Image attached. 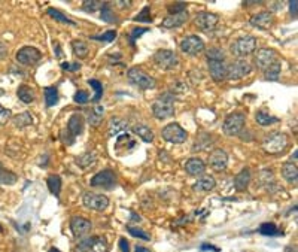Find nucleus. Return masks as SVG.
Returning <instances> with one entry per match:
<instances>
[{
    "instance_id": "nucleus-1",
    "label": "nucleus",
    "mask_w": 298,
    "mask_h": 252,
    "mask_svg": "<svg viewBox=\"0 0 298 252\" xmlns=\"http://www.w3.org/2000/svg\"><path fill=\"white\" fill-rule=\"evenodd\" d=\"M152 112L154 116L158 119H166L173 116L175 114V94L167 91L162 96H159L152 103Z\"/></svg>"
},
{
    "instance_id": "nucleus-2",
    "label": "nucleus",
    "mask_w": 298,
    "mask_h": 252,
    "mask_svg": "<svg viewBox=\"0 0 298 252\" xmlns=\"http://www.w3.org/2000/svg\"><path fill=\"white\" fill-rule=\"evenodd\" d=\"M289 145V137L285 133H273L264 139L262 149L267 154H282Z\"/></svg>"
},
{
    "instance_id": "nucleus-3",
    "label": "nucleus",
    "mask_w": 298,
    "mask_h": 252,
    "mask_svg": "<svg viewBox=\"0 0 298 252\" xmlns=\"http://www.w3.org/2000/svg\"><path fill=\"white\" fill-rule=\"evenodd\" d=\"M245 125H246V116L241 112H234L225 118V121L222 124V132L230 137L238 136V135H241L243 130H245Z\"/></svg>"
},
{
    "instance_id": "nucleus-4",
    "label": "nucleus",
    "mask_w": 298,
    "mask_h": 252,
    "mask_svg": "<svg viewBox=\"0 0 298 252\" xmlns=\"http://www.w3.org/2000/svg\"><path fill=\"white\" fill-rule=\"evenodd\" d=\"M231 54L234 57H246V56H251L255 49H257V38L254 36H241L238 39H236L231 46Z\"/></svg>"
},
{
    "instance_id": "nucleus-5",
    "label": "nucleus",
    "mask_w": 298,
    "mask_h": 252,
    "mask_svg": "<svg viewBox=\"0 0 298 252\" xmlns=\"http://www.w3.org/2000/svg\"><path fill=\"white\" fill-rule=\"evenodd\" d=\"M127 77H128V81L133 85H136L140 90H152V88H155V79L151 77V75L145 73L139 67H131L128 70V73H127Z\"/></svg>"
},
{
    "instance_id": "nucleus-6",
    "label": "nucleus",
    "mask_w": 298,
    "mask_h": 252,
    "mask_svg": "<svg viewBox=\"0 0 298 252\" xmlns=\"http://www.w3.org/2000/svg\"><path fill=\"white\" fill-rule=\"evenodd\" d=\"M154 61L161 70H166V72L176 69L179 64V58L176 53L170 51V49H158L154 54Z\"/></svg>"
},
{
    "instance_id": "nucleus-7",
    "label": "nucleus",
    "mask_w": 298,
    "mask_h": 252,
    "mask_svg": "<svg viewBox=\"0 0 298 252\" xmlns=\"http://www.w3.org/2000/svg\"><path fill=\"white\" fill-rule=\"evenodd\" d=\"M161 136H162V139L170 142V143L179 145V143H183L186 140L188 133L180 127L178 122H172V124H167L166 127L162 129Z\"/></svg>"
},
{
    "instance_id": "nucleus-8",
    "label": "nucleus",
    "mask_w": 298,
    "mask_h": 252,
    "mask_svg": "<svg viewBox=\"0 0 298 252\" xmlns=\"http://www.w3.org/2000/svg\"><path fill=\"white\" fill-rule=\"evenodd\" d=\"M252 66L246 60H236L230 66H227V79L228 81H237L251 75Z\"/></svg>"
},
{
    "instance_id": "nucleus-9",
    "label": "nucleus",
    "mask_w": 298,
    "mask_h": 252,
    "mask_svg": "<svg viewBox=\"0 0 298 252\" xmlns=\"http://www.w3.org/2000/svg\"><path fill=\"white\" fill-rule=\"evenodd\" d=\"M82 203H84V206L87 209H93V211L101 212V211H104L107 206H109V198H107L106 195H103V194L87 191L82 195Z\"/></svg>"
},
{
    "instance_id": "nucleus-10",
    "label": "nucleus",
    "mask_w": 298,
    "mask_h": 252,
    "mask_svg": "<svg viewBox=\"0 0 298 252\" xmlns=\"http://www.w3.org/2000/svg\"><path fill=\"white\" fill-rule=\"evenodd\" d=\"M42 58V53L35 46H22L15 54V60L24 66H33Z\"/></svg>"
},
{
    "instance_id": "nucleus-11",
    "label": "nucleus",
    "mask_w": 298,
    "mask_h": 252,
    "mask_svg": "<svg viewBox=\"0 0 298 252\" xmlns=\"http://www.w3.org/2000/svg\"><path fill=\"white\" fill-rule=\"evenodd\" d=\"M219 22V15H216L213 12H199L196 17H194V24L196 27H199L200 30L203 32H213L216 29Z\"/></svg>"
},
{
    "instance_id": "nucleus-12",
    "label": "nucleus",
    "mask_w": 298,
    "mask_h": 252,
    "mask_svg": "<svg viewBox=\"0 0 298 252\" xmlns=\"http://www.w3.org/2000/svg\"><path fill=\"white\" fill-rule=\"evenodd\" d=\"M115 185H117V174L111 169H104V170L99 172L96 176H93V179H91V187L114 190Z\"/></svg>"
},
{
    "instance_id": "nucleus-13",
    "label": "nucleus",
    "mask_w": 298,
    "mask_h": 252,
    "mask_svg": "<svg viewBox=\"0 0 298 252\" xmlns=\"http://www.w3.org/2000/svg\"><path fill=\"white\" fill-rule=\"evenodd\" d=\"M180 51L188 54V56H197L200 53L204 51V42L201 38L196 36V35H191V36H186L180 40Z\"/></svg>"
},
{
    "instance_id": "nucleus-14",
    "label": "nucleus",
    "mask_w": 298,
    "mask_h": 252,
    "mask_svg": "<svg viewBox=\"0 0 298 252\" xmlns=\"http://www.w3.org/2000/svg\"><path fill=\"white\" fill-rule=\"evenodd\" d=\"M278 53L272 48H261L257 51L255 56V64L261 70H267L268 67H272L275 63H278Z\"/></svg>"
},
{
    "instance_id": "nucleus-15",
    "label": "nucleus",
    "mask_w": 298,
    "mask_h": 252,
    "mask_svg": "<svg viewBox=\"0 0 298 252\" xmlns=\"http://www.w3.org/2000/svg\"><path fill=\"white\" fill-rule=\"evenodd\" d=\"M91 229H93L91 221L84 216H73L70 219V230L76 237H84L90 234Z\"/></svg>"
},
{
    "instance_id": "nucleus-16",
    "label": "nucleus",
    "mask_w": 298,
    "mask_h": 252,
    "mask_svg": "<svg viewBox=\"0 0 298 252\" xmlns=\"http://www.w3.org/2000/svg\"><path fill=\"white\" fill-rule=\"evenodd\" d=\"M210 78L215 82H224L227 79V64L221 60H207Z\"/></svg>"
},
{
    "instance_id": "nucleus-17",
    "label": "nucleus",
    "mask_w": 298,
    "mask_h": 252,
    "mask_svg": "<svg viewBox=\"0 0 298 252\" xmlns=\"http://www.w3.org/2000/svg\"><path fill=\"white\" fill-rule=\"evenodd\" d=\"M228 164V154L224 149H215L209 155V166L215 172H224Z\"/></svg>"
},
{
    "instance_id": "nucleus-18",
    "label": "nucleus",
    "mask_w": 298,
    "mask_h": 252,
    "mask_svg": "<svg viewBox=\"0 0 298 252\" xmlns=\"http://www.w3.org/2000/svg\"><path fill=\"white\" fill-rule=\"evenodd\" d=\"M273 14L268 12V11H262V12H258L255 15L251 17L249 19V24L252 27H257V29H261V30H267L273 26Z\"/></svg>"
},
{
    "instance_id": "nucleus-19",
    "label": "nucleus",
    "mask_w": 298,
    "mask_h": 252,
    "mask_svg": "<svg viewBox=\"0 0 298 252\" xmlns=\"http://www.w3.org/2000/svg\"><path fill=\"white\" fill-rule=\"evenodd\" d=\"M189 18V14L188 11H182V12H178V14H170L169 17L164 18V21L161 22V26L164 29H178L180 26L188 21Z\"/></svg>"
},
{
    "instance_id": "nucleus-20",
    "label": "nucleus",
    "mask_w": 298,
    "mask_h": 252,
    "mask_svg": "<svg viewBox=\"0 0 298 252\" xmlns=\"http://www.w3.org/2000/svg\"><path fill=\"white\" fill-rule=\"evenodd\" d=\"M67 133L75 139L76 136H79L80 133L84 132V116L80 114H73L67 122V127H66Z\"/></svg>"
},
{
    "instance_id": "nucleus-21",
    "label": "nucleus",
    "mask_w": 298,
    "mask_h": 252,
    "mask_svg": "<svg viewBox=\"0 0 298 252\" xmlns=\"http://www.w3.org/2000/svg\"><path fill=\"white\" fill-rule=\"evenodd\" d=\"M97 160H99V157H97V154L94 153V151H87V153L76 157L75 161H76V166L80 167L82 170H90L97 164Z\"/></svg>"
},
{
    "instance_id": "nucleus-22",
    "label": "nucleus",
    "mask_w": 298,
    "mask_h": 252,
    "mask_svg": "<svg viewBox=\"0 0 298 252\" xmlns=\"http://www.w3.org/2000/svg\"><path fill=\"white\" fill-rule=\"evenodd\" d=\"M251 179H252V174H251V170L246 167V169H243L240 170L237 174H236V178H234V188L237 191H245L249 184H251Z\"/></svg>"
},
{
    "instance_id": "nucleus-23",
    "label": "nucleus",
    "mask_w": 298,
    "mask_h": 252,
    "mask_svg": "<svg viewBox=\"0 0 298 252\" xmlns=\"http://www.w3.org/2000/svg\"><path fill=\"white\" fill-rule=\"evenodd\" d=\"M185 170L188 174H191V176H199V174H203L204 170H206V164L203 160L197 158V157H193V158H189L186 163H185Z\"/></svg>"
},
{
    "instance_id": "nucleus-24",
    "label": "nucleus",
    "mask_w": 298,
    "mask_h": 252,
    "mask_svg": "<svg viewBox=\"0 0 298 252\" xmlns=\"http://www.w3.org/2000/svg\"><path fill=\"white\" fill-rule=\"evenodd\" d=\"M128 130V122L124 118L112 116L109 121V136H118L124 135V132Z\"/></svg>"
},
{
    "instance_id": "nucleus-25",
    "label": "nucleus",
    "mask_w": 298,
    "mask_h": 252,
    "mask_svg": "<svg viewBox=\"0 0 298 252\" xmlns=\"http://www.w3.org/2000/svg\"><path fill=\"white\" fill-rule=\"evenodd\" d=\"M215 187H216V181L213 176H201L193 185V190L199 193H207V191H212Z\"/></svg>"
},
{
    "instance_id": "nucleus-26",
    "label": "nucleus",
    "mask_w": 298,
    "mask_h": 252,
    "mask_svg": "<svg viewBox=\"0 0 298 252\" xmlns=\"http://www.w3.org/2000/svg\"><path fill=\"white\" fill-rule=\"evenodd\" d=\"M131 130H133L134 135H136L139 139H142L143 142H146V143L154 142L155 135H154V132L148 127V125H145V124H136V125H133Z\"/></svg>"
},
{
    "instance_id": "nucleus-27",
    "label": "nucleus",
    "mask_w": 298,
    "mask_h": 252,
    "mask_svg": "<svg viewBox=\"0 0 298 252\" xmlns=\"http://www.w3.org/2000/svg\"><path fill=\"white\" fill-rule=\"evenodd\" d=\"M282 176L288 184H297L298 181V169L292 163H286L282 167Z\"/></svg>"
},
{
    "instance_id": "nucleus-28",
    "label": "nucleus",
    "mask_w": 298,
    "mask_h": 252,
    "mask_svg": "<svg viewBox=\"0 0 298 252\" xmlns=\"http://www.w3.org/2000/svg\"><path fill=\"white\" fill-rule=\"evenodd\" d=\"M17 96L18 98L21 100L22 103H32L35 102L36 98V94H35V90L29 85H20L18 90H17Z\"/></svg>"
},
{
    "instance_id": "nucleus-29",
    "label": "nucleus",
    "mask_w": 298,
    "mask_h": 252,
    "mask_svg": "<svg viewBox=\"0 0 298 252\" xmlns=\"http://www.w3.org/2000/svg\"><path fill=\"white\" fill-rule=\"evenodd\" d=\"M12 121L17 129H25L33 124V115L30 112H22V114L12 116Z\"/></svg>"
},
{
    "instance_id": "nucleus-30",
    "label": "nucleus",
    "mask_w": 298,
    "mask_h": 252,
    "mask_svg": "<svg viewBox=\"0 0 298 252\" xmlns=\"http://www.w3.org/2000/svg\"><path fill=\"white\" fill-rule=\"evenodd\" d=\"M72 51L78 58H87L88 53H90V46L87 42L84 40H73L72 42Z\"/></svg>"
},
{
    "instance_id": "nucleus-31",
    "label": "nucleus",
    "mask_w": 298,
    "mask_h": 252,
    "mask_svg": "<svg viewBox=\"0 0 298 252\" xmlns=\"http://www.w3.org/2000/svg\"><path fill=\"white\" fill-rule=\"evenodd\" d=\"M46 185L51 191V194H54L56 197H60L61 194V187H63V181L59 174H51L49 178L46 179Z\"/></svg>"
},
{
    "instance_id": "nucleus-32",
    "label": "nucleus",
    "mask_w": 298,
    "mask_h": 252,
    "mask_svg": "<svg viewBox=\"0 0 298 252\" xmlns=\"http://www.w3.org/2000/svg\"><path fill=\"white\" fill-rule=\"evenodd\" d=\"M100 11H101V12H100V17H101L103 21L109 22V24H117V22H118V17L114 14V9H112V6H111L109 2L101 3Z\"/></svg>"
},
{
    "instance_id": "nucleus-33",
    "label": "nucleus",
    "mask_w": 298,
    "mask_h": 252,
    "mask_svg": "<svg viewBox=\"0 0 298 252\" xmlns=\"http://www.w3.org/2000/svg\"><path fill=\"white\" fill-rule=\"evenodd\" d=\"M43 97H45V105L46 108H52V106H56L59 103V91L56 87H46L43 90Z\"/></svg>"
},
{
    "instance_id": "nucleus-34",
    "label": "nucleus",
    "mask_w": 298,
    "mask_h": 252,
    "mask_svg": "<svg viewBox=\"0 0 298 252\" xmlns=\"http://www.w3.org/2000/svg\"><path fill=\"white\" fill-rule=\"evenodd\" d=\"M18 179V176L8 170L6 167H3L2 164H0V185H14Z\"/></svg>"
},
{
    "instance_id": "nucleus-35",
    "label": "nucleus",
    "mask_w": 298,
    "mask_h": 252,
    "mask_svg": "<svg viewBox=\"0 0 298 252\" xmlns=\"http://www.w3.org/2000/svg\"><path fill=\"white\" fill-rule=\"evenodd\" d=\"M255 121H257L259 125H262V127H267V125H272V124L279 122V118H276V116H273V115H270V114L265 112V111H258V112L255 114Z\"/></svg>"
},
{
    "instance_id": "nucleus-36",
    "label": "nucleus",
    "mask_w": 298,
    "mask_h": 252,
    "mask_svg": "<svg viewBox=\"0 0 298 252\" xmlns=\"http://www.w3.org/2000/svg\"><path fill=\"white\" fill-rule=\"evenodd\" d=\"M46 12H48V15H49L51 18H54V21H59V22H63V24H69V26H76L75 21H72L70 18H67L61 11H59V9H56V8H48Z\"/></svg>"
},
{
    "instance_id": "nucleus-37",
    "label": "nucleus",
    "mask_w": 298,
    "mask_h": 252,
    "mask_svg": "<svg viewBox=\"0 0 298 252\" xmlns=\"http://www.w3.org/2000/svg\"><path fill=\"white\" fill-rule=\"evenodd\" d=\"M280 70H282V64L278 61V63H275L272 67H268L267 70H264V78H265V81H278L279 79V77H280Z\"/></svg>"
},
{
    "instance_id": "nucleus-38",
    "label": "nucleus",
    "mask_w": 298,
    "mask_h": 252,
    "mask_svg": "<svg viewBox=\"0 0 298 252\" xmlns=\"http://www.w3.org/2000/svg\"><path fill=\"white\" fill-rule=\"evenodd\" d=\"M103 114H104L103 106H101V105H97V106L91 111V114H90V116H88V122H90L91 125H94V127H97V125H100L101 121H103Z\"/></svg>"
},
{
    "instance_id": "nucleus-39",
    "label": "nucleus",
    "mask_w": 298,
    "mask_h": 252,
    "mask_svg": "<svg viewBox=\"0 0 298 252\" xmlns=\"http://www.w3.org/2000/svg\"><path fill=\"white\" fill-rule=\"evenodd\" d=\"M259 233L262 236H267V237H276L280 232L276 227V224L273 222H264L261 227H259Z\"/></svg>"
},
{
    "instance_id": "nucleus-40",
    "label": "nucleus",
    "mask_w": 298,
    "mask_h": 252,
    "mask_svg": "<svg viewBox=\"0 0 298 252\" xmlns=\"http://www.w3.org/2000/svg\"><path fill=\"white\" fill-rule=\"evenodd\" d=\"M88 252H109V245L104 237H94V242Z\"/></svg>"
},
{
    "instance_id": "nucleus-41",
    "label": "nucleus",
    "mask_w": 298,
    "mask_h": 252,
    "mask_svg": "<svg viewBox=\"0 0 298 252\" xmlns=\"http://www.w3.org/2000/svg\"><path fill=\"white\" fill-rule=\"evenodd\" d=\"M121 145H124L125 148H124V154H127L128 153V151L130 149H133L134 148V145H136V143H134V140L125 133V135H121L119 137H118V140H117V145L115 146H121Z\"/></svg>"
},
{
    "instance_id": "nucleus-42",
    "label": "nucleus",
    "mask_w": 298,
    "mask_h": 252,
    "mask_svg": "<svg viewBox=\"0 0 298 252\" xmlns=\"http://www.w3.org/2000/svg\"><path fill=\"white\" fill-rule=\"evenodd\" d=\"M88 85L93 87L94 93H96V96L93 97V102H99V100L101 98V96H103V85H101V82L97 81V79H88Z\"/></svg>"
},
{
    "instance_id": "nucleus-43",
    "label": "nucleus",
    "mask_w": 298,
    "mask_h": 252,
    "mask_svg": "<svg viewBox=\"0 0 298 252\" xmlns=\"http://www.w3.org/2000/svg\"><path fill=\"white\" fill-rule=\"evenodd\" d=\"M206 57L207 60H221V61H225V54L222 49H218V48H210L209 51L206 53Z\"/></svg>"
},
{
    "instance_id": "nucleus-44",
    "label": "nucleus",
    "mask_w": 298,
    "mask_h": 252,
    "mask_svg": "<svg viewBox=\"0 0 298 252\" xmlns=\"http://www.w3.org/2000/svg\"><path fill=\"white\" fill-rule=\"evenodd\" d=\"M115 38H117V32H115V30H109V32H104V33H101V35H96V36H93L91 39H94V40H101V42H114Z\"/></svg>"
},
{
    "instance_id": "nucleus-45",
    "label": "nucleus",
    "mask_w": 298,
    "mask_h": 252,
    "mask_svg": "<svg viewBox=\"0 0 298 252\" xmlns=\"http://www.w3.org/2000/svg\"><path fill=\"white\" fill-rule=\"evenodd\" d=\"M100 8H101V3L97 2V0H85V2L82 3V9L88 14H93Z\"/></svg>"
},
{
    "instance_id": "nucleus-46",
    "label": "nucleus",
    "mask_w": 298,
    "mask_h": 252,
    "mask_svg": "<svg viewBox=\"0 0 298 252\" xmlns=\"http://www.w3.org/2000/svg\"><path fill=\"white\" fill-rule=\"evenodd\" d=\"M93 242H94V237H87V239H84V240H80V242L76 245L75 252H88L90 248H91V245H93Z\"/></svg>"
},
{
    "instance_id": "nucleus-47",
    "label": "nucleus",
    "mask_w": 298,
    "mask_h": 252,
    "mask_svg": "<svg viewBox=\"0 0 298 252\" xmlns=\"http://www.w3.org/2000/svg\"><path fill=\"white\" fill-rule=\"evenodd\" d=\"M128 233L131 234V236H134V237H138V239H142V240H151V236L148 234V233H145L143 230H140V229H136V227H128Z\"/></svg>"
},
{
    "instance_id": "nucleus-48",
    "label": "nucleus",
    "mask_w": 298,
    "mask_h": 252,
    "mask_svg": "<svg viewBox=\"0 0 298 252\" xmlns=\"http://www.w3.org/2000/svg\"><path fill=\"white\" fill-rule=\"evenodd\" d=\"M134 21H140V22H152V18H151V8L149 6H145L142 9L140 14H138L134 17Z\"/></svg>"
},
{
    "instance_id": "nucleus-49",
    "label": "nucleus",
    "mask_w": 298,
    "mask_h": 252,
    "mask_svg": "<svg viewBox=\"0 0 298 252\" xmlns=\"http://www.w3.org/2000/svg\"><path fill=\"white\" fill-rule=\"evenodd\" d=\"M11 119H12V112L0 105V125H5Z\"/></svg>"
},
{
    "instance_id": "nucleus-50",
    "label": "nucleus",
    "mask_w": 298,
    "mask_h": 252,
    "mask_svg": "<svg viewBox=\"0 0 298 252\" xmlns=\"http://www.w3.org/2000/svg\"><path fill=\"white\" fill-rule=\"evenodd\" d=\"M148 30H149V29H146V27H138V29H134V30L131 32V35H130V43L134 45V40H136L138 38H140L143 33H148Z\"/></svg>"
},
{
    "instance_id": "nucleus-51",
    "label": "nucleus",
    "mask_w": 298,
    "mask_h": 252,
    "mask_svg": "<svg viewBox=\"0 0 298 252\" xmlns=\"http://www.w3.org/2000/svg\"><path fill=\"white\" fill-rule=\"evenodd\" d=\"M73 100L76 103H79V105H84V103H87L88 100H90V97H88V94L85 93V91H82V90H79L76 94H75V97H73Z\"/></svg>"
},
{
    "instance_id": "nucleus-52",
    "label": "nucleus",
    "mask_w": 298,
    "mask_h": 252,
    "mask_svg": "<svg viewBox=\"0 0 298 252\" xmlns=\"http://www.w3.org/2000/svg\"><path fill=\"white\" fill-rule=\"evenodd\" d=\"M61 67H63V70H66V72H78V70L80 69V63H78V61L69 63V61H66V63L61 64Z\"/></svg>"
},
{
    "instance_id": "nucleus-53",
    "label": "nucleus",
    "mask_w": 298,
    "mask_h": 252,
    "mask_svg": "<svg viewBox=\"0 0 298 252\" xmlns=\"http://www.w3.org/2000/svg\"><path fill=\"white\" fill-rule=\"evenodd\" d=\"M185 8H186V5H185L183 2H178V3H173V5L169 6V12H170V14H178V12L186 11Z\"/></svg>"
},
{
    "instance_id": "nucleus-54",
    "label": "nucleus",
    "mask_w": 298,
    "mask_h": 252,
    "mask_svg": "<svg viewBox=\"0 0 298 252\" xmlns=\"http://www.w3.org/2000/svg\"><path fill=\"white\" fill-rule=\"evenodd\" d=\"M119 248H121V252H130V245L125 237L119 239Z\"/></svg>"
},
{
    "instance_id": "nucleus-55",
    "label": "nucleus",
    "mask_w": 298,
    "mask_h": 252,
    "mask_svg": "<svg viewBox=\"0 0 298 252\" xmlns=\"http://www.w3.org/2000/svg\"><path fill=\"white\" fill-rule=\"evenodd\" d=\"M297 6H298L297 0H294V2H289V12H291V17L294 19L297 18Z\"/></svg>"
},
{
    "instance_id": "nucleus-56",
    "label": "nucleus",
    "mask_w": 298,
    "mask_h": 252,
    "mask_svg": "<svg viewBox=\"0 0 298 252\" xmlns=\"http://www.w3.org/2000/svg\"><path fill=\"white\" fill-rule=\"evenodd\" d=\"M115 5L124 9V8H130L133 5V2H131V0H125V2H124V0H118V2H115Z\"/></svg>"
},
{
    "instance_id": "nucleus-57",
    "label": "nucleus",
    "mask_w": 298,
    "mask_h": 252,
    "mask_svg": "<svg viewBox=\"0 0 298 252\" xmlns=\"http://www.w3.org/2000/svg\"><path fill=\"white\" fill-rule=\"evenodd\" d=\"M6 56H8V48H6L5 43L0 42V60H3Z\"/></svg>"
},
{
    "instance_id": "nucleus-58",
    "label": "nucleus",
    "mask_w": 298,
    "mask_h": 252,
    "mask_svg": "<svg viewBox=\"0 0 298 252\" xmlns=\"http://www.w3.org/2000/svg\"><path fill=\"white\" fill-rule=\"evenodd\" d=\"M54 46H56V54H57V58H61V49H60L59 42H54Z\"/></svg>"
},
{
    "instance_id": "nucleus-59",
    "label": "nucleus",
    "mask_w": 298,
    "mask_h": 252,
    "mask_svg": "<svg viewBox=\"0 0 298 252\" xmlns=\"http://www.w3.org/2000/svg\"><path fill=\"white\" fill-rule=\"evenodd\" d=\"M201 249H203V251L210 249V251H215V252H218V251H219L218 248H215V246H212V245H203V246H201Z\"/></svg>"
},
{
    "instance_id": "nucleus-60",
    "label": "nucleus",
    "mask_w": 298,
    "mask_h": 252,
    "mask_svg": "<svg viewBox=\"0 0 298 252\" xmlns=\"http://www.w3.org/2000/svg\"><path fill=\"white\" fill-rule=\"evenodd\" d=\"M136 252H151L148 248H145V246H138L136 248Z\"/></svg>"
},
{
    "instance_id": "nucleus-61",
    "label": "nucleus",
    "mask_w": 298,
    "mask_h": 252,
    "mask_svg": "<svg viewBox=\"0 0 298 252\" xmlns=\"http://www.w3.org/2000/svg\"><path fill=\"white\" fill-rule=\"evenodd\" d=\"M285 252H297V248L295 246H286Z\"/></svg>"
},
{
    "instance_id": "nucleus-62",
    "label": "nucleus",
    "mask_w": 298,
    "mask_h": 252,
    "mask_svg": "<svg viewBox=\"0 0 298 252\" xmlns=\"http://www.w3.org/2000/svg\"><path fill=\"white\" fill-rule=\"evenodd\" d=\"M48 252H60V251H59L57 248H51V249H49Z\"/></svg>"
}]
</instances>
